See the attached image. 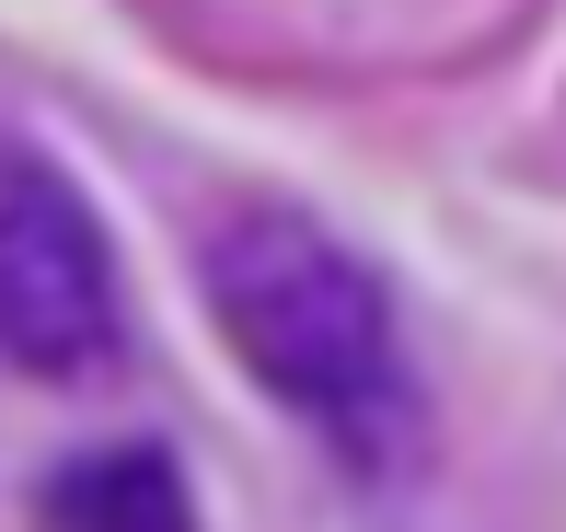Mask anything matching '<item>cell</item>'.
<instances>
[{
  "label": "cell",
  "instance_id": "cell-1",
  "mask_svg": "<svg viewBox=\"0 0 566 532\" xmlns=\"http://www.w3.org/2000/svg\"><path fill=\"white\" fill-rule=\"evenodd\" d=\"M209 324L231 336V359L254 371L336 463L394 474L417 451V359L405 324L381 301V278L347 255L336 232L290 209H254L209 243Z\"/></svg>",
  "mask_w": 566,
  "mask_h": 532
},
{
  "label": "cell",
  "instance_id": "cell-2",
  "mask_svg": "<svg viewBox=\"0 0 566 532\" xmlns=\"http://www.w3.org/2000/svg\"><path fill=\"white\" fill-rule=\"evenodd\" d=\"M127 347V290L93 197L35 139L0 128V359L35 383H93Z\"/></svg>",
  "mask_w": 566,
  "mask_h": 532
},
{
  "label": "cell",
  "instance_id": "cell-3",
  "mask_svg": "<svg viewBox=\"0 0 566 532\" xmlns=\"http://www.w3.org/2000/svg\"><path fill=\"white\" fill-rule=\"evenodd\" d=\"M35 532H197V498L150 440H105L35 487Z\"/></svg>",
  "mask_w": 566,
  "mask_h": 532
}]
</instances>
